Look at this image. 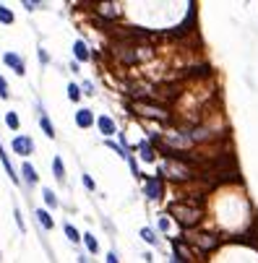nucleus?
Listing matches in <instances>:
<instances>
[{
  "label": "nucleus",
  "mask_w": 258,
  "mask_h": 263,
  "mask_svg": "<svg viewBox=\"0 0 258 263\" xmlns=\"http://www.w3.org/2000/svg\"><path fill=\"white\" fill-rule=\"evenodd\" d=\"M169 214L178 216V222H180L183 227H193V224L201 222V209L193 206V201H190V203H172V206H169Z\"/></svg>",
  "instance_id": "1"
},
{
  "label": "nucleus",
  "mask_w": 258,
  "mask_h": 263,
  "mask_svg": "<svg viewBox=\"0 0 258 263\" xmlns=\"http://www.w3.org/2000/svg\"><path fill=\"white\" fill-rule=\"evenodd\" d=\"M162 172L172 180H188L190 174H196V169H193L188 162H183V159H167L162 164Z\"/></svg>",
  "instance_id": "2"
},
{
  "label": "nucleus",
  "mask_w": 258,
  "mask_h": 263,
  "mask_svg": "<svg viewBox=\"0 0 258 263\" xmlns=\"http://www.w3.org/2000/svg\"><path fill=\"white\" fill-rule=\"evenodd\" d=\"M138 115L144 118H152V120H169V112L162 107V104H154V102H133L131 104Z\"/></svg>",
  "instance_id": "3"
},
{
  "label": "nucleus",
  "mask_w": 258,
  "mask_h": 263,
  "mask_svg": "<svg viewBox=\"0 0 258 263\" xmlns=\"http://www.w3.org/2000/svg\"><path fill=\"white\" fill-rule=\"evenodd\" d=\"M13 151H16L18 157H29V154H34V141L29 136L13 138Z\"/></svg>",
  "instance_id": "4"
},
{
  "label": "nucleus",
  "mask_w": 258,
  "mask_h": 263,
  "mask_svg": "<svg viewBox=\"0 0 258 263\" xmlns=\"http://www.w3.org/2000/svg\"><path fill=\"white\" fill-rule=\"evenodd\" d=\"M3 63H6V65H11V68H13L18 76H24V73H26V63H24V57H18L16 52H6V55H3Z\"/></svg>",
  "instance_id": "5"
},
{
  "label": "nucleus",
  "mask_w": 258,
  "mask_h": 263,
  "mask_svg": "<svg viewBox=\"0 0 258 263\" xmlns=\"http://www.w3.org/2000/svg\"><path fill=\"white\" fill-rule=\"evenodd\" d=\"M190 243H193V245H198V248H204V250H211V248H217L219 240H217V237H211V235H193V237H190Z\"/></svg>",
  "instance_id": "6"
},
{
  "label": "nucleus",
  "mask_w": 258,
  "mask_h": 263,
  "mask_svg": "<svg viewBox=\"0 0 258 263\" xmlns=\"http://www.w3.org/2000/svg\"><path fill=\"white\" fill-rule=\"evenodd\" d=\"M144 193H146L152 201H157L159 195H162V183H159V178H149L146 185H144Z\"/></svg>",
  "instance_id": "7"
},
{
  "label": "nucleus",
  "mask_w": 258,
  "mask_h": 263,
  "mask_svg": "<svg viewBox=\"0 0 258 263\" xmlns=\"http://www.w3.org/2000/svg\"><path fill=\"white\" fill-rule=\"evenodd\" d=\"M97 128L102 130L104 136H115V133H118V128H115V120H112L110 115H102V118H97Z\"/></svg>",
  "instance_id": "8"
},
{
  "label": "nucleus",
  "mask_w": 258,
  "mask_h": 263,
  "mask_svg": "<svg viewBox=\"0 0 258 263\" xmlns=\"http://www.w3.org/2000/svg\"><path fill=\"white\" fill-rule=\"evenodd\" d=\"M76 125H78V128H89V125H94L92 109H78V112H76Z\"/></svg>",
  "instance_id": "9"
},
{
  "label": "nucleus",
  "mask_w": 258,
  "mask_h": 263,
  "mask_svg": "<svg viewBox=\"0 0 258 263\" xmlns=\"http://www.w3.org/2000/svg\"><path fill=\"white\" fill-rule=\"evenodd\" d=\"M39 125H42V130H45L47 138H55V128H52V123H50V118H47L45 109H39Z\"/></svg>",
  "instance_id": "10"
},
{
  "label": "nucleus",
  "mask_w": 258,
  "mask_h": 263,
  "mask_svg": "<svg viewBox=\"0 0 258 263\" xmlns=\"http://www.w3.org/2000/svg\"><path fill=\"white\" fill-rule=\"evenodd\" d=\"M73 55H76V60H83V63L92 57V52H89V47H86V42H83V39H78L76 45H73Z\"/></svg>",
  "instance_id": "11"
},
{
  "label": "nucleus",
  "mask_w": 258,
  "mask_h": 263,
  "mask_svg": "<svg viewBox=\"0 0 258 263\" xmlns=\"http://www.w3.org/2000/svg\"><path fill=\"white\" fill-rule=\"evenodd\" d=\"M138 154H141V159H144V162H154V159H157L154 146H152V143H146V141H141V143H138Z\"/></svg>",
  "instance_id": "12"
},
{
  "label": "nucleus",
  "mask_w": 258,
  "mask_h": 263,
  "mask_svg": "<svg viewBox=\"0 0 258 263\" xmlns=\"http://www.w3.org/2000/svg\"><path fill=\"white\" fill-rule=\"evenodd\" d=\"M52 172H55V178H58L60 183L66 180V167H63V159H60V157L52 159Z\"/></svg>",
  "instance_id": "13"
},
{
  "label": "nucleus",
  "mask_w": 258,
  "mask_h": 263,
  "mask_svg": "<svg viewBox=\"0 0 258 263\" xmlns=\"http://www.w3.org/2000/svg\"><path fill=\"white\" fill-rule=\"evenodd\" d=\"M37 219H39V224L45 227V229H52L55 224H52V216L47 214V211H42V209H37Z\"/></svg>",
  "instance_id": "14"
},
{
  "label": "nucleus",
  "mask_w": 258,
  "mask_h": 263,
  "mask_svg": "<svg viewBox=\"0 0 258 263\" xmlns=\"http://www.w3.org/2000/svg\"><path fill=\"white\" fill-rule=\"evenodd\" d=\"M141 240H144V243H149V245H157L159 243V237L154 235V229H149V227L141 229Z\"/></svg>",
  "instance_id": "15"
},
{
  "label": "nucleus",
  "mask_w": 258,
  "mask_h": 263,
  "mask_svg": "<svg viewBox=\"0 0 258 263\" xmlns=\"http://www.w3.org/2000/svg\"><path fill=\"white\" fill-rule=\"evenodd\" d=\"M21 172H24V180H26L29 185H34V183H37V172H34V167H32V164H24V167H21Z\"/></svg>",
  "instance_id": "16"
},
{
  "label": "nucleus",
  "mask_w": 258,
  "mask_h": 263,
  "mask_svg": "<svg viewBox=\"0 0 258 263\" xmlns=\"http://www.w3.org/2000/svg\"><path fill=\"white\" fill-rule=\"evenodd\" d=\"M83 243H86V248H89V253H99V245H97L94 235H89V232H86V235H83Z\"/></svg>",
  "instance_id": "17"
},
{
  "label": "nucleus",
  "mask_w": 258,
  "mask_h": 263,
  "mask_svg": "<svg viewBox=\"0 0 258 263\" xmlns=\"http://www.w3.org/2000/svg\"><path fill=\"white\" fill-rule=\"evenodd\" d=\"M68 97H71L73 102L81 99V86H78V83H68Z\"/></svg>",
  "instance_id": "18"
},
{
  "label": "nucleus",
  "mask_w": 258,
  "mask_h": 263,
  "mask_svg": "<svg viewBox=\"0 0 258 263\" xmlns=\"http://www.w3.org/2000/svg\"><path fill=\"white\" fill-rule=\"evenodd\" d=\"M66 235H68L71 243H78V240H81V235H78V229H76L73 224H66Z\"/></svg>",
  "instance_id": "19"
},
{
  "label": "nucleus",
  "mask_w": 258,
  "mask_h": 263,
  "mask_svg": "<svg viewBox=\"0 0 258 263\" xmlns=\"http://www.w3.org/2000/svg\"><path fill=\"white\" fill-rule=\"evenodd\" d=\"M6 125H8L11 130H18V115H16V112H8V115H6Z\"/></svg>",
  "instance_id": "20"
},
{
  "label": "nucleus",
  "mask_w": 258,
  "mask_h": 263,
  "mask_svg": "<svg viewBox=\"0 0 258 263\" xmlns=\"http://www.w3.org/2000/svg\"><path fill=\"white\" fill-rule=\"evenodd\" d=\"M0 21H3V24H13V13L6 6H0Z\"/></svg>",
  "instance_id": "21"
},
{
  "label": "nucleus",
  "mask_w": 258,
  "mask_h": 263,
  "mask_svg": "<svg viewBox=\"0 0 258 263\" xmlns=\"http://www.w3.org/2000/svg\"><path fill=\"white\" fill-rule=\"evenodd\" d=\"M42 195H45V201H47V206H58V198H55V193H52L50 188H45V190H42Z\"/></svg>",
  "instance_id": "22"
},
{
  "label": "nucleus",
  "mask_w": 258,
  "mask_h": 263,
  "mask_svg": "<svg viewBox=\"0 0 258 263\" xmlns=\"http://www.w3.org/2000/svg\"><path fill=\"white\" fill-rule=\"evenodd\" d=\"M81 92H83V94H89V97H94V94H97V92H94V83H92V81H83Z\"/></svg>",
  "instance_id": "23"
},
{
  "label": "nucleus",
  "mask_w": 258,
  "mask_h": 263,
  "mask_svg": "<svg viewBox=\"0 0 258 263\" xmlns=\"http://www.w3.org/2000/svg\"><path fill=\"white\" fill-rule=\"evenodd\" d=\"M0 97H3V99H8L11 94H8V83H6V78L3 76H0Z\"/></svg>",
  "instance_id": "24"
},
{
  "label": "nucleus",
  "mask_w": 258,
  "mask_h": 263,
  "mask_svg": "<svg viewBox=\"0 0 258 263\" xmlns=\"http://www.w3.org/2000/svg\"><path fill=\"white\" fill-rule=\"evenodd\" d=\"M81 180H83V185L89 188V190H94V180L89 178V174H81Z\"/></svg>",
  "instance_id": "25"
},
{
  "label": "nucleus",
  "mask_w": 258,
  "mask_h": 263,
  "mask_svg": "<svg viewBox=\"0 0 258 263\" xmlns=\"http://www.w3.org/2000/svg\"><path fill=\"white\" fill-rule=\"evenodd\" d=\"M159 229H162V232H167V229H169V222H167V219H164V216L159 219Z\"/></svg>",
  "instance_id": "26"
},
{
  "label": "nucleus",
  "mask_w": 258,
  "mask_h": 263,
  "mask_svg": "<svg viewBox=\"0 0 258 263\" xmlns=\"http://www.w3.org/2000/svg\"><path fill=\"white\" fill-rule=\"evenodd\" d=\"M24 6H26V11H37V8H39V3H32V0H26Z\"/></svg>",
  "instance_id": "27"
},
{
  "label": "nucleus",
  "mask_w": 258,
  "mask_h": 263,
  "mask_svg": "<svg viewBox=\"0 0 258 263\" xmlns=\"http://www.w3.org/2000/svg\"><path fill=\"white\" fill-rule=\"evenodd\" d=\"M39 60H42V63H50V55H47L45 50H39Z\"/></svg>",
  "instance_id": "28"
},
{
  "label": "nucleus",
  "mask_w": 258,
  "mask_h": 263,
  "mask_svg": "<svg viewBox=\"0 0 258 263\" xmlns=\"http://www.w3.org/2000/svg\"><path fill=\"white\" fill-rule=\"evenodd\" d=\"M107 263H120V260H118L115 253H107Z\"/></svg>",
  "instance_id": "29"
}]
</instances>
